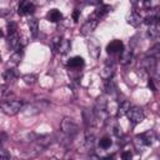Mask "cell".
Returning <instances> with one entry per match:
<instances>
[{
    "label": "cell",
    "mask_w": 160,
    "mask_h": 160,
    "mask_svg": "<svg viewBox=\"0 0 160 160\" xmlns=\"http://www.w3.org/2000/svg\"><path fill=\"white\" fill-rule=\"evenodd\" d=\"M159 35H160V28H159V24L152 25V26H149L148 36H149L150 39H158Z\"/></svg>",
    "instance_id": "24"
},
{
    "label": "cell",
    "mask_w": 160,
    "mask_h": 160,
    "mask_svg": "<svg viewBox=\"0 0 160 160\" xmlns=\"http://www.w3.org/2000/svg\"><path fill=\"white\" fill-rule=\"evenodd\" d=\"M141 21H142L141 16L138 12H135V11L130 12V15L128 16V24L131 25V26H134V28H138L141 24Z\"/></svg>",
    "instance_id": "16"
},
{
    "label": "cell",
    "mask_w": 160,
    "mask_h": 160,
    "mask_svg": "<svg viewBox=\"0 0 160 160\" xmlns=\"http://www.w3.org/2000/svg\"><path fill=\"white\" fill-rule=\"evenodd\" d=\"M89 160H101L99 156H96V155H91L90 158H89Z\"/></svg>",
    "instance_id": "40"
},
{
    "label": "cell",
    "mask_w": 160,
    "mask_h": 160,
    "mask_svg": "<svg viewBox=\"0 0 160 160\" xmlns=\"http://www.w3.org/2000/svg\"><path fill=\"white\" fill-rule=\"evenodd\" d=\"M21 79L26 85H34L36 82V80H38V76L34 75V74H25V75H22Z\"/></svg>",
    "instance_id": "26"
},
{
    "label": "cell",
    "mask_w": 160,
    "mask_h": 160,
    "mask_svg": "<svg viewBox=\"0 0 160 160\" xmlns=\"http://www.w3.org/2000/svg\"><path fill=\"white\" fill-rule=\"evenodd\" d=\"M2 35H4V34H2V31H1V29H0V38H2Z\"/></svg>",
    "instance_id": "42"
},
{
    "label": "cell",
    "mask_w": 160,
    "mask_h": 160,
    "mask_svg": "<svg viewBox=\"0 0 160 160\" xmlns=\"http://www.w3.org/2000/svg\"><path fill=\"white\" fill-rule=\"evenodd\" d=\"M104 160H114V155H109V156H106Z\"/></svg>",
    "instance_id": "41"
},
{
    "label": "cell",
    "mask_w": 160,
    "mask_h": 160,
    "mask_svg": "<svg viewBox=\"0 0 160 160\" xmlns=\"http://www.w3.org/2000/svg\"><path fill=\"white\" fill-rule=\"evenodd\" d=\"M6 91H8L6 86H5V85H2V84H0V94H5Z\"/></svg>",
    "instance_id": "39"
},
{
    "label": "cell",
    "mask_w": 160,
    "mask_h": 160,
    "mask_svg": "<svg viewBox=\"0 0 160 160\" xmlns=\"http://www.w3.org/2000/svg\"><path fill=\"white\" fill-rule=\"evenodd\" d=\"M22 105L21 100H4L0 101V110L9 116H14L22 109Z\"/></svg>",
    "instance_id": "1"
},
{
    "label": "cell",
    "mask_w": 160,
    "mask_h": 160,
    "mask_svg": "<svg viewBox=\"0 0 160 160\" xmlns=\"http://www.w3.org/2000/svg\"><path fill=\"white\" fill-rule=\"evenodd\" d=\"M131 158H132V152L131 151H124L121 154V159L122 160H131Z\"/></svg>",
    "instance_id": "36"
},
{
    "label": "cell",
    "mask_w": 160,
    "mask_h": 160,
    "mask_svg": "<svg viewBox=\"0 0 160 160\" xmlns=\"http://www.w3.org/2000/svg\"><path fill=\"white\" fill-rule=\"evenodd\" d=\"M132 59V52H131V49H128V50H122L120 52V56H119V62L121 65H126L131 61Z\"/></svg>",
    "instance_id": "17"
},
{
    "label": "cell",
    "mask_w": 160,
    "mask_h": 160,
    "mask_svg": "<svg viewBox=\"0 0 160 160\" xmlns=\"http://www.w3.org/2000/svg\"><path fill=\"white\" fill-rule=\"evenodd\" d=\"M156 66H158V60L152 56H146L142 60V68L149 71L150 74H155L156 72Z\"/></svg>",
    "instance_id": "7"
},
{
    "label": "cell",
    "mask_w": 160,
    "mask_h": 160,
    "mask_svg": "<svg viewBox=\"0 0 160 160\" xmlns=\"http://www.w3.org/2000/svg\"><path fill=\"white\" fill-rule=\"evenodd\" d=\"M28 25H29V30H30V35L32 38H36L38 36V32H39V21L38 19L32 18L28 21Z\"/></svg>",
    "instance_id": "18"
},
{
    "label": "cell",
    "mask_w": 160,
    "mask_h": 160,
    "mask_svg": "<svg viewBox=\"0 0 160 160\" xmlns=\"http://www.w3.org/2000/svg\"><path fill=\"white\" fill-rule=\"evenodd\" d=\"M84 59L81 56H74L71 58L69 61H68V68H69V71H75V70H80L82 66H84Z\"/></svg>",
    "instance_id": "10"
},
{
    "label": "cell",
    "mask_w": 160,
    "mask_h": 160,
    "mask_svg": "<svg viewBox=\"0 0 160 160\" xmlns=\"http://www.w3.org/2000/svg\"><path fill=\"white\" fill-rule=\"evenodd\" d=\"M112 130H114V134H115L118 138H120V136L122 135V132H121V129H120L118 125H115V126L112 128Z\"/></svg>",
    "instance_id": "37"
},
{
    "label": "cell",
    "mask_w": 160,
    "mask_h": 160,
    "mask_svg": "<svg viewBox=\"0 0 160 160\" xmlns=\"http://www.w3.org/2000/svg\"><path fill=\"white\" fill-rule=\"evenodd\" d=\"M126 116L129 118V120L135 125V124H139L144 120L145 115H144V111L142 109L138 108V106H130V109L128 110L126 112Z\"/></svg>",
    "instance_id": "3"
},
{
    "label": "cell",
    "mask_w": 160,
    "mask_h": 160,
    "mask_svg": "<svg viewBox=\"0 0 160 160\" xmlns=\"http://www.w3.org/2000/svg\"><path fill=\"white\" fill-rule=\"evenodd\" d=\"M16 30H18V24L15 21H9L8 22V32H9V35L16 32Z\"/></svg>",
    "instance_id": "32"
},
{
    "label": "cell",
    "mask_w": 160,
    "mask_h": 160,
    "mask_svg": "<svg viewBox=\"0 0 160 160\" xmlns=\"http://www.w3.org/2000/svg\"><path fill=\"white\" fill-rule=\"evenodd\" d=\"M82 120L90 128H92L98 124V118H96L94 110H90V109H84L82 110Z\"/></svg>",
    "instance_id": "4"
},
{
    "label": "cell",
    "mask_w": 160,
    "mask_h": 160,
    "mask_svg": "<svg viewBox=\"0 0 160 160\" xmlns=\"http://www.w3.org/2000/svg\"><path fill=\"white\" fill-rule=\"evenodd\" d=\"M104 89H105V92H108V94L114 92V91L116 90L115 82H114L112 80H108V81H105V86H104Z\"/></svg>",
    "instance_id": "29"
},
{
    "label": "cell",
    "mask_w": 160,
    "mask_h": 160,
    "mask_svg": "<svg viewBox=\"0 0 160 160\" xmlns=\"http://www.w3.org/2000/svg\"><path fill=\"white\" fill-rule=\"evenodd\" d=\"M98 24H99V21L96 20V19H89V20H86L82 25H81V28H80V32L82 34V35H90L95 29H96V26H98Z\"/></svg>",
    "instance_id": "5"
},
{
    "label": "cell",
    "mask_w": 160,
    "mask_h": 160,
    "mask_svg": "<svg viewBox=\"0 0 160 160\" xmlns=\"http://www.w3.org/2000/svg\"><path fill=\"white\" fill-rule=\"evenodd\" d=\"M79 18H80V10H74V12H72V19H74V21L78 22V21H79Z\"/></svg>",
    "instance_id": "38"
},
{
    "label": "cell",
    "mask_w": 160,
    "mask_h": 160,
    "mask_svg": "<svg viewBox=\"0 0 160 160\" xmlns=\"http://www.w3.org/2000/svg\"><path fill=\"white\" fill-rule=\"evenodd\" d=\"M26 115H35V114H38V112H40L41 111V109L39 108V106H36V105H28V106H22V109H21Z\"/></svg>",
    "instance_id": "25"
},
{
    "label": "cell",
    "mask_w": 160,
    "mask_h": 160,
    "mask_svg": "<svg viewBox=\"0 0 160 160\" xmlns=\"http://www.w3.org/2000/svg\"><path fill=\"white\" fill-rule=\"evenodd\" d=\"M159 49H160V45L156 44L154 48H151V50L149 52V56H152V58H155L158 60V58H159Z\"/></svg>",
    "instance_id": "33"
},
{
    "label": "cell",
    "mask_w": 160,
    "mask_h": 160,
    "mask_svg": "<svg viewBox=\"0 0 160 160\" xmlns=\"http://www.w3.org/2000/svg\"><path fill=\"white\" fill-rule=\"evenodd\" d=\"M54 140H55V138L52 135H48V134L40 135V136L36 138V142H38V145L40 148H48V146H50L54 142Z\"/></svg>",
    "instance_id": "12"
},
{
    "label": "cell",
    "mask_w": 160,
    "mask_h": 160,
    "mask_svg": "<svg viewBox=\"0 0 160 160\" xmlns=\"http://www.w3.org/2000/svg\"><path fill=\"white\" fill-rule=\"evenodd\" d=\"M134 145H135V148L138 149V151H141V150L146 146V144H145V141H144V139H142L141 135H136V136H135V139H134Z\"/></svg>",
    "instance_id": "27"
},
{
    "label": "cell",
    "mask_w": 160,
    "mask_h": 160,
    "mask_svg": "<svg viewBox=\"0 0 160 160\" xmlns=\"http://www.w3.org/2000/svg\"><path fill=\"white\" fill-rule=\"evenodd\" d=\"M114 74H115V66L112 65V62H106L105 66H104V69L100 72V78L102 80L108 81V80H111L112 79Z\"/></svg>",
    "instance_id": "8"
},
{
    "label": "cell",
    "mask_w": 160,
    "mask_h": 160,
    "mask_svg": "<svg viewBox=\"0 0 160 160\" xmlns=\"http://www.w3.org/2000/svg\"><path fill=\"white\" fill-rule=\"evenodd\" d=\"M35 11V5L31 1H21L19 4L18 12L19 15H26V14H32Z\"/></svg>",
    "instance_id": "9"
},
{
    "label": "cell",
    "mask_w": 160,
    "mask_h": 160,
    "mask_svg": "<svg viewBox=\"0 0 160 160\" xmlns=\"http://www.w3.org/2000/svg\"><path fill=\"white\" fill-rule=\"evenodd\" d=\"M129 109H130V102H129L128 100H124L122 102H120V105H119L118 109H116V110H118V111H116V116H118V118L125 116Z\"/></svg>",
    "instance_id": "20"
},
{
    "label": "cell",
    "mask_w": 160,
    "mask_h": 160,
    "mask_svg": "<svg viewBox=\"0 0 160 160\" xmlns=\"http://www.w3.org/2000/svg\"><path fill=\"white\" fill-rule=\"evenodd\" d=\"M0 159H1V160H9V159H10L9 151L1 145V142H0Z\"/></svg>",
    "instance_id": "31"
},
{
    "label": "cell",
    "mask_w": 160,
    "mask_h": 160,
    "mask_svg": "<svg viewBox=\"0 0 160 160\" xmlns=\"http://www.w3.org/2000/svg\"><path fill=\"white\" fill-rule=\"evenodd\" d=\"M70 46H71V44H70V41L68 39H61L59 45H58V48H56V50H58L59 54L64 55V54H66L70 50Z\"/></svg>",
    "instance_id": "19"
},
{
    "label": "cell",
    "mask_w": 160,
    "mask_h": 160,
    "mask_svg": "<svg viewBox=\"0 0 160 160\" xmlns=\"http://www.w3.org/2000/svg\"><path fill=\"white\" fill-rule=\"evenodd\" d=\"M145 24L149 25V26L159 24V15H149V16H146L145 18Z\"/></svg>",
    "instance_id": "28"
},
{
    "label": "cell",
    "mask_w": 160,
    "mask_h": 160,
    "mask_svg": "<svg viewBox=\"0 0 160 160\" xmlns=\"http://www.w3.org/2000/svg\"><path fill=\"white\" fill-rule=\"evenodd\" d=\"M19 71L16 70V69H8V70H5V72L2 74V76H4V80L5 81H12L14 79H16V78H19Z\"/></svg>",
    "instance_id": "21"
},
{
    "label": "cell",
    "mask_w": 160,
    "mask_h": 160,
    "mask_svg": "<svg viewBox=\"0 0 160 160\" xmlns=\"http://www.w3.org/2000/svg\"><path fill=\"white\" fill-rule=\"evenodd\" d=\"M54 138H55V140H58V142H60L65 148H69L71 145V136H69V135H66V134H64L61 131H58L54 135Z\"/></svg>",
    "instance_id": "14"
},
{
    "label": "cell",
    "mask_w": 160,
    "mask_h": 160,
    "mask_svg": "<svg viewBox=\"0 0 160 160\" xmlns=\"http://www.w3.org/2000/svg\"><path fill=\"white\" fill-rule=\"evenodd\" d=\"M88 46H89V54H90L94 59H98L99 55H100V45L98 44L96 39H91V40H89Z\"/></svg>",
    "instance_id": "13"
},
{
    "label": "cell",
    "mask_w": 160,
    "mask_h": 160,
    "mask_svg": "<svg viewBox=\"0 0 160 160\" xmlns=\"http://www.w3.org/2000/svg\"><path fill=\"white\" fill-rule=\"evenodd\" d=\"M110 10H111V6H110V5H100V6L95 10L94 15H95L98 19H101V18H104Z\"/></svg>",
    "instance_id": "22"
},
{
    "label": "cell",
    "mask_w": 160,
    "mask_h": 160,
    "mask_svg": "<svg viewBox=\"0 0 160 160\" xmlns=\"http://www.w3.org/2000/svg\"><path fill=\"white\" fill-rule=\"evenodd\" d=\"M94 142H95V136H94L92 134H91V135L86 134V146H88V148H92Z\"/></svg>",
    "instance_id": "34"
},
{
    "label": "cell",
    "mask_w": 160,
    "mask_h": 160,
    "mask_svg": "<svg viewBox=\"0 0 160 160\" xmlns=\"http://www.w3.org/2000/svg\"><path fill=\"white\" fill-rule=\"evenodd\" d=\"M79 125L70 118H64L60 122V131L69 135V136H75L79 132Z\"/></svg>",
    "instance_id": "2"
},
{
    "label": "cell",
    "mask_w": 160,
    "mask_h": 160,
    "mask_svg": "<svg viewBox=\"0 0 160 160\" xmlns=\"http://www.w3.org/2000/svg\"><path fill=\"white\" fill-rule=\"evenodd\" d=\"M99 145H100V148H102V149H108V148L111 146V139L108 138V136H104V138L100 139Z\"/></svg>",
    "instance_id": "30"
},
{
    "label": "cell",
    "mask_w": 160,
    "mask_h": 160,
    "mask_svg": "<svg viewBox=\"0 0 160 160\" xmlns=\"http://www.w3.org/2000/svg\"><path fill=\"white\" fill-rule=\"evenodd\" d=\"M46 19H48L50 22H59V21L62 20V14H61L58 9H51V10L48 11Z\"/></svg>",
    "instance_id": "15"
},
{
    "label": "cell",
    "mask_w": 160,
    "mask_h": 160,
    "mask_svg": "<svg viewBox=\"0 0 160 160\" xmlns=\"http://www.w3.org/2000/svg\"><path fill=\"white\" fill-rule=\"evenodd\" d=\"M0 61H1V55H0Z\"/></svg>",
    "instance_id": "43"
},
{
    "label": "cell",
    "mask_w": 160,
    "mask_h": 160,
    "mask_svg": "<svg viewBox=\"0 0 160 160\" xmlns=\"http://www.w3.org/2000/svg\"><path fill=\"white\" fill-rule=\"evenodd\" d=\"M6 42H8V46H9L11 50H15V51H18L19 48L21 46V45H20V36H19L18 32L10 34V35L8 36Z\"/></svg>",
    "instance_id": "11"
},
{
    "label": "cell",
    "mask_w": 160,
    "mask_h": 160,
    "mask_svg": "<svg viewBox=\"0 0 160 160\" xmlns=\"http://www.w3.org/2000/svg\"><path fill=\"white\" fill-rule=\"evenodd\" d=\"M21 58H22V51L21 50H18V51H14L10 58H9V64L11 65H18L20 61H21Z\"/></svg>",
    "instance_id": "23"
},
{
    "label": "cell",
    "mask_w": 160,
    "mask_h": 160,
    "mask_svg": "<svg viewBox=\"0 0 160 160\" xmlns=\"http://www.w3.org/2000/svg\"><path fill=\"white\" fill-rule=\"evenodd\" d=\"M124 50V44L121 40H112L106 46V52L108 54H120Z\"/></svg>",
    "instance_id": "6"
},
{
    "label": "cell",
    "mask_w": 160,
    "mask_h": 160,
    "mask_svg": "<svg viewBox=\"0 0 160 160\" xmlns=\"http://www.w3.org/2000/svg\"><path fill=\"white\" fill-rule=\"evenodd\" d=\"M155 80L152 79V78H150L149 80H148V86L150 88V90H152V91H156L158 90V88H156V85H155V82H154Z\"/></svg>",
    "instance_id": "35"
}]
</instances>
